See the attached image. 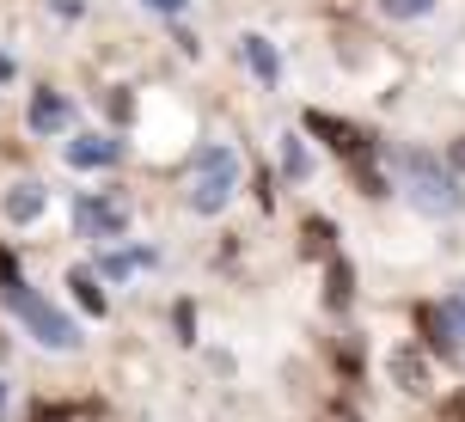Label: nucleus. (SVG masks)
<instances>
[{"mask_svg":"<svg viewBox=\"0 0 465 422\" xmlns=\"http://www.w3.org/2000/svg\"><path fill=\"white\" fill-rule=\"evenodd\" d=\"M0 294H6V306L19 312L25 325H31V337L44 343V349H80V330H74V319L68 312H55L49 300H37L31 288L19 281V263H13V251H0Z\"/></svg>","mask_w":465,"mask_h":422,"instance_id":"f257e3e1","label":"nucleus"},{"mask_svg":"<svg viewBox=\"0 0 465 422\" xmlns=\"http://www.w3.org/2000/svg\"><path fill=\"white\" fill-rule=\"evenodd\" d=\"M232 190H239V160H232L227 147H203V153H196V165H190L184 202L196 214H221L232 202Z\"/></svg>","mask_w":465,"mask_h":422,"instance_id":"f03ea898","label":"nucleus"},{"mask_svg":"<svg viewBox=\"0 0 465 422\" xmlns=\"http://www.w3.org/2000/svg\"><path fill=\"white\" fill-rule=\"evenodd\" d=\"M398 172H404V190H411V202H417L422 214H460V190H453V178L441 172V160L404 153Z\"/></svg>","mask_w":465,"mask_h":422,"instance_id":"7ed1b4c3","label":"nucleus"},{"mask_svg":"<svg viewBox=\"0 0 465 422\" xmlns=\"http://www.w3.org/2000/svg\"><path fill=\"white\" fill-rule=\"evenodd\" d=\"M306 129L312 135H325L337 153H343L355 172H361V190L368 196H386V184H380V172H373V160H368V141H361V129H349V123H337V117H325V111H306Z\"/></svg>","mask_w":465,"mask_h":422,"instance_id":"20e7f679","label":"nucleus"},{"mask_svg":"<svg viewBox=\"0 0 465 422\" xmlns=\"http://www.w3.org/2000/svg\"><path fill=\"white\" fill-rule=\"evenodd\" d=\"M74 227H80V239H116L129 227V202L123 196H80L74 202Z\"/></svg>","mask_w":465,"mask_h":422,"instance_id":"39448f33","label":"nucleus"},{"mask_svg":"<svg viewBox=\"0 0 465 422\" xmlns=\"http://www.w3.org/2000/svg\"><path fill=\"white\" fill-rule=\"evenodd\" d=\"M429 330H435V337H447L453 349H465V300H441V306H429Z\"/></svg>","mask_w":465,"mask_h":422,"instance_id":"423d86ee","label":"nucleus"},{"mask_svg":"<svg viewBox=\"0 0 465 422\" xmlns=\"http://www.w3.org/2000/svg\"><path fill=\"white\" fill-rule=\"evenodd\" d=\"M31 129H37V135L68 129V98H62V93H37V98H31Z\"/></svg>","mask_w":465,"mask_h":422,"instance_id":"0eeeda50","label":"nucleus"},{"mask_svg":"<svg viewBox=\"0 0 465 422\" xmlns=\"http://www.w3.org/2000/svg\"><path fill=\"white\" fill-rule=\"evenodd\" d=\"M68 160L74 165H116V160H123V147L104 141V135H86V141H74V147H68Z\"/></svg>","mask_w":465,"mask_h":422,"instance_id":"6e6552de","label":"nucleus"},{"mask_svg":"<svg viewBox=\"0 0 465 422\" xmlns=\"http://www.w3.org/2000/svg\"><path fill=\"white\" fill-rule=\"evenodd\" d=\"M392 374H398V386H404V392H429V368H422L417 349H398L392 355Z\"/></svg>","mask_w":465,"mask_h":422,"instance_id":"1a4fd4ad","label":"nucleus"},{"mask_svg":"<svg viewBox=\"0 0 465 422\" xmlns=\"http://www.w3.org/2000/svg\"><path fill=\"white\" fill-rule=\"evenodd\" d=\"M6 214H13V221H37V214H44V184H19L6 196Z\"/></svg>","mask_w":465,"mask_h":422,"instance_id":"9d476101","label":"nucleus"},{"mask_svg":"<svg viewBox=\"0 0 465 422\" xmlns=\"http://www.w3.org/2000/svg\"><path fill=\"white\" fill-rule=\"evenodd\" d=\"M74 300H80V306H86V312H98V319H104V306H111V300H104V288H98V276H93V270H74Z\"/></svg>","mask_w":465,"mask_h":422,"instance_id":"9b49d317","label":"nucleus"},{"mask_svg":"<svg viewBox=\"0 0 465 422\" xmlns=\"http://www.w3.org/2000/svg\"><path fill=\"white\" fill-rule=\"evenodd\" d=\"M245 62H252V74L263 80V86L276 80V49L263 44V37H245Z\"/></svg>","mask_w":465,"mask_h":422,"instance_id":"f8f14e48","label":"nucleus"},{"mask_svg":"<svg viewBox=\"0 0 465 422\" xmlns=\"http://www.w3.org/2000/svg\"><path fill=\"white\" fill-rule=\"evenodd\" d=\"M349 281H355V270H349L343 258H331V294H325L331 306H349V294H355V288H349Z\"/></svg>","mask_w":465,"mask_h":422,"instance_id":"ddd939ff","label":"nucleus"},{"mask_svg":"<svg viewBox=\"0 0 465 422\" xmlns=\"http://www.w3.org/2000/svg\"><path fill=\"white\" fill-rule=\"evenodd\" d=\"M282 165H288V178H306V172H312V160H306V147L294 135H288V147H282Z\"/></svg>","mask_w":465,"mask_h":422,"instance_id":"4468645a","label":"nucleus"},{"mask_svg":"<svg viewBox=\"0 0 465 422\" xmlns=\"http://www.w3.org/2000/svg\"><path fill=\"white\" fill-rule=\"evenodd\" d=\"M392 19H422V13H435V0H380Z\"/></svg>","mask_w":465,"mask_h":422,"instance_id":"2eb2a0df","label":"nucleus"},{"mask_svg":"<svg viewBox=\"0 0 465 422\" xmlns=\"http://www.w3.org/2000/svg\"><path fill=\"white\" fill-rule=\"evenodd\" d=\"M135 263H153V251H123V258H104V276H129Z\"/></svg>","mask_w":465,"mask_h":422,"instance_id":"dca6fc26","label":"nucleus"},{"mask_svg":"<svg viewBox=\"0 0 465 422\" xmlns=\"http://www.w3.org/2000/svg\"><path fill=\"white\" fill-rule=\"evenodd\" d=\"M141 6H153V13H165V19H172V13H184V0H141Z\"/></svg>","mask_w":465,"mask_h":422,"instance_id":"f3484780","label":"nucleus"},{"mask_svg":"<svg viewBox=\"0 0 465 422\" xmlns=\"http://www.w3.org/2000/svg\"><path fill=\"white\" fill-rule=\"evenodd\" d=\"M447 165H453V172H465V141H453V147H447Z\"/></svg>","mask_w":465,"mask_h":422,"instance_id":"a211bd4d","label":"nucleus"},{"mask_svg":"<svg viewBox=\"0 0 465 422\" xmlns=\"http://www.w3.org/2000/svg\"><path fill=\"white\" fill-rule=\"evenodd\" d=\"M0 80H13V62H6V55H0Z\"/></svg>","mask_w":465,"mask_h":422,"instance_id":"6ab92c4d","label":"nucleus"},{"mask_svg":"<svg viewBox=\"0 0 465 422\" xmlns=\"http://www.w3.org/2000/svg\"><path fill=\"white\" fill-rule=\"evenodd\" d=\"M0 410H6V386H0Z\"/></svg>","mask_w":465,"mask_h":422,"instance_id":"aec40b11","label":"nucleus"},{"mask_svg":"<svg viewBox=\"0 0 465 422\" xmlns=\"http://www.w3.org/2000/svg\"><path fill=\"white\" fill-rule=\"evenodd\" d=\"M0 355H6V337H0Z\"/></svg>","mask_w":465,"mask_h":422,"instance_id":"412c9836","label":"nucleus"},{"mask_svg":"<svg viewBox=\"0 0 465 422\" xmlns=\"http://www.w3.org/2000/svg\"><path fill=\"white\" fill-rule=\"evenodd\" d=\"M349 422H355V417H349Z\"/></svg>","mask_w":465,"mask_h":422,"instance_id":"4be33fe9","label":"nucleus"}]
</instances>
